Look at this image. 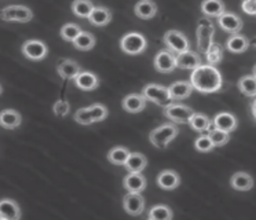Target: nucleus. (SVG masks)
<instances>
[{
    "label": "nucleus",
    "instance_id": "obj_33",
    "mask_svg": "<svg viewBox=\"0 0 256 220\" xmlns=\"http://www.w3.org/2000/svg\"><path fill=\"white\" fill-rule=\"evenodd\" d=\"M174 218L172 209L168 205H154L148 212V219L150 220H171Z\"/></svg>",
    "mask_w": 256,
    "mask_h": 220
},
{
    "label": "nucleus",
    "instance_id": "obj_43",
    "mask_svg": "<svg viewBox=\"0 0 256 220\" xmlns=\"http://www.w3.org/2000/svg\"><path fill=\"white\" fill-rule=\"evenodd\" d=\"M250 114L254 117V120L256 121V96L252 99V102H250Z\"/></svg>",
    "mask_w": 256,
    "mask_h": 220
},
{
    "label": "nucleus",
    "instance_id": "obj_28",
    "mask_svg": "<svg viewBox=\"0 0 256 220\" xmlns=\"http://www.w3.org/2000/svg\"><path fill=\"white\" fill-rule=\"evenodd\" d=\"M189 126H192V130H194L196 132H208L212 128V121L210 120V117L202 113H194L190 117Z\"/></svg>",
    "mask_w": 256,
    "mask_h": 220
},
{
    "label": "nucleus",
    "instance_id": "obj_45",
    "mask_svg": "<svg viewBox=\"0 0 256 220\" xmlns=\"http://www.w3.org/2000/svg\"><path fill=\"white\" fill-rule=\"evenodd\" d=\"M2 92H3V88H2V86H0V95H2Z\"/></svg>",
    "mask_w": 256,
    "mask_h": 220
},
{
    "label": "nucleus",
    "instance_id": "obj_34",
    "mask_svg": "<svg viewBox=\"0 0 256 220\" xmlns=\"http://www.w3.org/2000/svg\"><path fill=\"white\" fill-rule=\"evenodd\" d=\"M94 7L91 0H74L72 3L73 14L78 18H88Z\"/></svg>",
    "mask_w": 256,
    "mask_h": 220
},
{
    "label": "nucleus",
    "instance_id": "obj_40",
    "mask_svg": "<svg viewBox=\"0 0 256 220\" xmlns=\"http://www.w3.org/2000/svg\"><path fill=\"white\" fill-rule=\"evenodd\" d=\"M73 118L74 121L80 124V126H91V124H94V120H92V117H91V113H90L88 108H82V109H78L74 116H73Z\"/></svg>",
    "mask_w": 256,
    "mask_h": 220
},
{
    "label": "nucleus",
    "instance_id": "obj_32",
    "mask_svg": "<svg viewBox=\"0 0 256 220\" xmlns=\"http://www.w3.org/2000/svg\"><path fill=\"white\" fill-rule=\"evenodd\" d=\"M130 150L122 146H116L109 150L108 153V161L113 165H124L130 157Z\"/></svg>",
    "mask_w": 256,
    "mask_h": 220
},
{
    "label": "nucleus",
    "instance_id": "obj_12",
    "mask_svg": "<svg viewBox=\"0 0 256 220\" xmlns=\"http://www.w3.org/2000/svg\"><path fill=\"white\" fill-rule=\"evenodd\" d=\"M218 24L224 32L230 33V34L238 33L242 29V20L230 11H224L222 16L218 18Z\"/></svg>",
    "mask_w": 256,
    "mask_h": 220
},
{
    "label": "nucleus",
    "instance_id": "obj_2",
    "mask_svg": "<svg viewBox=\"0 0 256 220\" xmlns=\"http://www.w3.org/2000/svg\"><path fill=\"white\" fill-rule=\"evenodd\" d=\"M179 128L175 122H166L160 126L154 128L149 135V140L157 148H166L171 140L178 136Z\"/></svg>",
    "mask_w": 256,
    "mask_h": 220
},
{
    "label": "nucleus",
    "instance_id": "obj_8",
    "mask_svg": "<svg viewBox=\"0 0 256 220\" xmlns=\"http://www.w3.org/2000/svg\"><path fill=\"white\" fill-rule=\"evenodd\" d=\"M162 42L166 44V47L170 51H172L174 54H180L184 51L190 50L189 38H186L180 30L172 29V30L166 32L164 33V38H162Z\"/></svg>",
    "mask_w": 256,
    "mask_h": 220
},
{
    "label": "nucleus",
    "instance_id": "obj_26",
    "mask_svg": "<svg viewBox=\"0 0 256 220\" xmlns=\"http://www.w3.org/2000/svg\"><path fill=\"white\" fill-rule=\"evenodd\" d=\"M230 186L237 192H250L254 187V179L246 172H236L230 178Z\"/></svg>",
    "mask_w": 256,
    "mask_h": 220
},
{
    "label": "nucleus",
    "instance_id": "obj_37",
    "mask_svg": "<svg viewBox=\"0 0 256 220\" xmlns=\"http://www.w3.org/2000/svg\"><path fill=\"white\" fill-rule=\"evenodd\" d=\"M80 33H82V28L76 25V24H65L61 28V38L65 42L73 43V40L78 38Z\"/></svg>",
    "mask_w": 256,
    "mask_h": 220
},
{
    "label": "nucleus",
    "instance_id": "obj_9",
    "mask_svg": "<svg viewBox=\"0 0 256 220\" xmlns=\"http://www.w3.org/2000/svg\"><path fill=\"white\" fill-rule=\"evenodd\" d=\"M153 65L157 72L160 73H172L176 66V54H174L170 50H162L154 56Z\"/></svg>",
    "mask_w": 256,
    "mask_h": 220
},
{
    "label": "nucleus",
    "instance_id": "obj_1",
    "mask_svg": "<svg viewBox=\"0 0 256 220\" xmlns=\"http://www.w3.org/2000/svg\"><path fill=\"white\" fill-rule=\"evenodd\" d=\"M190 82L196 91L202 94H214L219 92L223 87V78L220 72L218 70L216 66L200 65L192 70L190 76Z\"/></svg>",
    "mask_w": 256,
    "mask_h": 220
},
{
    "label": "nucleus",
    "instance_id": "obj_27",
    "mask_svg": "<svg viewBox=\"0 0 256 220\" xmlns=\"http://www.w3.org/2000/svg\"><path fill=\"white\" fill-rule=\"evenodd\" d=\"M134 12L140 20H150L157 14V4L153 0H140L135 4Z\"/></svg>",
    "mask_w": 256,
    "mask_h": 220
},
{
    "label": "nucleus",
    "instance_id": "obj_3",
    "mask_svg": "<svg viewBox=\"0 0 256 220\" xmlns=\"http://www.w3.org/2000/svg\"><path fill=\"white\" fill-rule=\"evenodd\" d=\"M122 52L128 55H140L148 48V40L140 32H130L124 34L120 40Z\"/></svg>",
    "mask_w": 256,
    "mask_h": 220
},
{
    "label": "nucleus",
    "instance_id": "obj_18",
    "mask_svg": "<svg viewBox=\"0 0 256 220\" xmlns=\"http://www.w3.org/2000/svg\"><path fill=\"white\" fill-rule=\"evenodd\" d=\"M0 219H21V209H20V205L14 200H12V198H3V200H0Z\"/></svg>",
    "mask_w": 256,
    "mask_h": 220
},
{
    "label": "nucleus",
    "instance_id": "obj_29",
    "mask_svg": "<svg viewBox=\"0 0 256 220\" xmlns=\"http://www.w3.org/2000/svg\"><path fill=\"white\" fill-rule=\"evenodd\" d=\"M148 165V158L142 153H131L126 161V170L128 172H142Z\"/></svg>",
    "mask_w": 256,
    "mask_h": 220
},
{
    "label": "nucleus",
    "instance_id": "obj_23",
    "mask_svg": "<svg viewBox=\"0 0 256 220\" xmlns=\"http://www.w3.org/2000/svg\"><path fill=\"white\" fill-rule=\"evenodd\" d=\"M22 117L14 109H6L0 112V126L4 130H16L21 126Z\"/></svg>",
    "mask_w": 256,
    "mask_h": 220
},
{
    "label": "nucleus",
    "instance_id": "obj_21",
    "mask_svg": "<svg viewBox=\"0 0 256 220\" xmlns=\"http://www.w3.org/2000/svg\"><path fill=\"white\" fill-rule=\"evenodd\" d=\"M193 90L194 88L190 82H175L168 87V91H170V95H171L174 102L188 99L193 92Z\"/></svg>",
    "mask_w": 256,
    "mask_h": 220
},
{
    "label": "nucleus",
    "instance_id": "obj_39",
    "mask_svg": "<svg viewBox=\"0 0 256 220\" xmlns=\"http://www.w3.org/2000/svg\"><path fill=\"white\" fill-rule=\"evenodd\" d=\"M90 113H91V117H92V120L94 122H100V121H104L109 114V112H108V108H106L105 104H91L88 108Z\"/></svg>",
    "mask_w": 256,
    "mask_h": 220
},
{
    "label": "nucleus",
    "instance_id": "obj_44",
    "mask_svg": "<svg viewBox=\"0 0 256 220\" xmlns=\"http://www.w3.org/2000/svg\"><path fill=\"white\" fill-rule=\"evenodd\" d=\"M252 74H254V76L256 77V65L254 66V70H252Z\"/></svg>",
    "mask_w": 256,
    "mask_h": 220
},
{
    "label": "nucleus",
    "instance_id": "obj_17",
    "mask_svg": "<svg viewBox=\"0 0 256 220\" xmlns=\"http://www.w3.org/2000/svg\"><path fill=\"white\" fill-rule=\"evenodd\" d=\"M74 84L76 87L80 88L82 91H94L95 88L100 86V78L98 76L88 70H82L78 76L74 77Z\"/></svg>",
    "mask_w": 256,
    "mask_h": 220
},
{
    "label": "nucleus",
    "instance_id": "obj_11",
    "mask_svg": "<svg viewBox=\"0 0 256 220\" xmlns=\"http://www.w3.org/2000/svg\"><path fill=\"white\" fill-rule=\"evenodd\" d=\"M122 208L131 216H140L145 210V198L140 196V192H128L122 198Z\"/></svg>",
    "mask_w": 256,
    "mask_h": 220
},
{
    "label": "nucleus",
    "instance_id": "obj_19",
    "mask_svg": "<svg viewBox=\"0 0 256 220\" xmlns=\"http://www.w3.org/2000/svg\"><path fill=\"white\" fill-rule=\"evenodd\" d=\"M250 38L241 33H232L226 42V50L233 54H242L250 48Z\"/></svg>",
    "mask_w": 256,
    "mask_h": 220
},
{
    "label": "nucleus",
    "instance_id": "obj_4",
    "mask_svg": "<svg viewBox=\"0 0 256 220\" xmlns=\"http://www.w3.org/2000/svg\"><path fill=\"white\" fill-rule=\"evenodd\" d=\"M214 34H215V26L211 20L208 16L201 18L198 21V26H197V33H196L197 47L201 54H206V50L214 43Z\"/></svg>",
    "mask_w": 256,
    "mask_h": 220
},
{
    "label": "nucleus",
    "instance_id": "obj_15",
    "mask_svg": "<svg viewBox=\"0 0 256 220\" xmlns=\"http://www.w3.org/2000/svg\"><path fill=\"white\" fill-rule=\"evenodd\" d=\"M148 180L142 175V172H128V175L122 180V186L127 192H142L146 188Z\"/></svg>",
    "mask_w": 256,
    "mask_h": 220
},
{
    "label": "nucleus",
    "instance_id": "obj_16",
    "mask_svg": "<svg viewBox=\"0 0 256 220\" xmlns=\"http://www.w3.org/2000/svg\"><path fill=\"white\" fill-rule=\"evenodd\" d=\"M202 65L201 56L194 51L188 50L180 54H176V66L179 69H188V70H194L196 68Z\"/></svg>",
    "mask_w": 256,
    "mask_h": 220
},
{
    "label": "nucleus",
    "instance_id": "obj_22",
    "mask_svg": "<svg viewBox=\"0 0 256 220\" xmlns=\"http://www.w3.org/2000/svg\"><path fill=\"white\" fill-rule=\"evenodd\" d=\"M56 72L65 80H74V77L82 72V68L72 60H61L56 65Z\"/></svg>",
    "mask_w": 256,
    "mask_h": 220
},
{
    "label": "nucleus",
    "instance_id": "obj_24",
    "mask_svg": "<svg viewBox=\"0 0 256 220\" xmlns=\"http://www.w3.org/2000/svg\"><path fill=\"white\" fill-rule=\"evenodd\" d=\"M113 14L109 8L102 7V6H96L92 8L91 14L88 16V21L94 25V26H106L109 22L112 21Z\"/></svg>",
    "mask_w": 256,
    "mask_h": 220
},
{
    "label": "nucleus",
    "instance_id": "obj_35",
    "mask_svg": "<svg viewBox=\"0 0 256 220\" xmlns=\"http://www.w3.org/2000/svg\"><path fill=\"white\" fill-rule=\"evenodd\" d=\"M206 134H208V136H210L215 148H222V146H224L230 140V134L228 132L219 130V128H215V126L211 128Z\"/></svg>",
    "mask_w": 256,
    "mask_h": 220
},
{
    "label": "nucleus",
    "instance_id": "obj_6",
    "mask_svg": "<svg viewBox=\"0 0 256 220\" xmlns=\"http://www.w3.org/2000/svg\"><path fill=\"white\" fill-rule=\"evenodd\" d=\"M34 18V11L29 7L22 4H12L7 6L0 11V20L4 22H25L32 21Z\"/></svg>",
    "mask_w": 256,
    "mask_h": 220
},
{
    "label": "nucleus",
    "instance_id": "obj_42",
    "mask_svg": "<svg viewBox=\"0 0 256 220\" xmlns=\"http://www.w3.org/2000/svg\"><path fill=\"white\" fill-rule=\"evenodd\" d=\"M241 8L250 16H256V0H244L241 4Z\"/></svg>",
    "mask_w": 256,
    "mask_h": 220
},
{
    "label": "nucleus",
    "instance_id": "obj_7",
    "mask_svg": "<svg viewBox=\"0 0 256 220\" xmlns=\"http://www.w3.org/2000/svg\"><path fill=\"white\" fill-rule=\"evenodd\" d=\"M142 94H144L146 100H150V102L156 104L157 106H162V108H166L174 102L171 95H170V91H168V87L154 84V82L145 86L142 90Z\"/></svg>",
    "mask_w": 256,
    "mask_h": 220
},
{
    "label": "nucleus",
    "instance_id": "obj_20",
    "mask_svg": "<svg viewBox=\"0 0 256 220\" xmlns=\"http://www.w3.org/2000/svg\"><path fill=\"white\" fill-rule=\"evenodd\" d=\"M157 184L162 190H175L180 184V176L178 175V172L172 170H162L157 176Z\"/></svg>",
    "mask_w": 256,
    "mask_h": 220
},
{
    "label": "nucleus",
    "instance_id": "obj_46",
    "mask_svg": "<svg viewBox=\"0 0 256 220\" xmlns=\"http://www.w3.org/2000/svg\"><path fill=\"white\" fill-rule=\"evenodd\" d=\"M254 46H255V47H256V38H254Z\"/></svg>",
    "mask_w": 256,
    "mask_h": 220
},
{
    "label": "nucleus",
    "instance_id": "obj_25",
    "mask_svg": "<svg viewBox=\"0 0 256 220\" xmlns=\"http://www.w3.org/2000/svg\"><path fill=\"white\" fill-rule=\"evenodd\" d=\"M226 11V6L222 0H202L201 12L208 18H219Z\"/></svg>",
    "mask_w": 256,
    "mask_h": 220
},
{
    "label": "nucleus",
    "instance_id": "obj_41",
    "mask_svg": "<svg viewBox=\"0 0 256 220\" xmlns=\"http://www.w3.org/2000/svg\"><path fill=\"white\" fill-rule=\"evenodd\" d=\"M52 110L56 113V117H65V116L69 114L70 112V104L68 100H64V99H60L56 100L54 106H52Z\"/></svg>",
    "mask_w": 256,
    "mask_h": 220
},
{
    "label": "nucleus",
    "instance_id": "obj_30",
    "mask_svg": "<svg viewBox=\"0 0 256 220\" xmlns=\"http://www.w3.org/2000/svg\"><path fill=\"white\" fill-rule=\"evenodd\" d=\"M95 42L96 40H95V36L92 33L82 30L78 38L73 40V47L76 50H80V51H90L95 47Z\"/></svg>",
    "mask_w": 256,
    "mask_h": 220
},
{
    "label": "nucleus",
    "instance_id": "obj_31",
    "mask_svg": "<svg viewBox=\"0 0 256 220\" xmlns=\"http://www.w3.org/2000/svg\"><path fill=\"white\" fill-rule=\"evenodd\" d=\"M238 90L242 95L248 98L256 96V77L254 74H246L238 80Z\"/></svg>",
    "mask_w": 256,
    "mask_h": 220
},
{
    "label": "nucleus",
    "instance_id": "obj_14",
    "mask_svg": "<svg viewBox=\"0 0 256 220\" xmlns=\"http://www.w3.org/2000/svg\"><path fill=\"white\" fill-rule=\"evenodd\" d=\"M146 104H148V100L144 96V94H130L127 95L126 98L122 100V109L128 112V113H140L142 110L146 108Z\"/></svg>",
    "mask_w": 256,
    "mask_h": 220
},
{
    "label": "nucleus",
    "instance_id": "obj_10",
    "mask_svg": "<svg viewBox=\"0 0 256 220\" xmlns=\"http://www.w3.org/2000/svg\"><path fill=\"white\" fill-rule=\"evenodd\" d=\"M22 54L25 58L30 60H44L48 54V47L40 40H26L21 47Z\"/></svg>",
    "mask_w": 256,
    "mask_h": 220
},
{
    "label": "nucleus",
    "instance_id": "obj_5",
    "mask_svg": "<svg viewBox=\"0 0 256 220\" xmlns=\"http://www.w3.org/2000/svg\"><path fill=\"white\" fill-rule=\"evenodd\" d=\"M162 109V116L175 124H189L190 117L196 113L190 106L176 102H172Z\"/></svg>",
    "mask_w": 256,
    "mask_h": 220
},
{
    "label": "nucleus",
    "instance_id": "obj_13",
    "mask_svg": "<svg viewBox=\"0 0 256 220\" xmlns=\"http://www.w3.org/2000/svg\"><path fill=\"white\" fill-rule=\"evenodd\" d=\"M212 126L215 128H219V130H223L226 132H234L238 126V120L237 117L233 114V113H228V112H220L218 113L214 120H212Z\"/></svg>",
    "mask_w": 256,
    "mask_h": 220
},
{
    "label": "nucleus",
    "instance_id": "obj_36",
    "mask_svg": "<svg viewBox=\"0 0 256 220\" xmlns=\"http://www.w3.org/2000/svg\"><path fill=\"white\" fill-rule=\"evenodd\" d=\"M206 64L210 65L216 66L223 58V47L219 43H214L210 46V48L206 50Z\"/></svg>",
    "mask_w": 256,
    "mask_h": 220
},
{
    "label": "nucleus",
    "instance_id": "obj_38",
    "mask_svg": "<svg viewBox=\"0 0 256 220\" xmlns=\"http://www.w3.org/2000/svg\"><path fill=\"white\" fill-rule=\"evenodd\" d=\"M194 148L197 152H201V153H210V152H212L215 148V146H214V143H212V140L208 136V134H206V135L201 134L200 136L196 139Z\"/></svg>",
    "mask_w": 256,
    "mask_h": 220
}]
</instances>
